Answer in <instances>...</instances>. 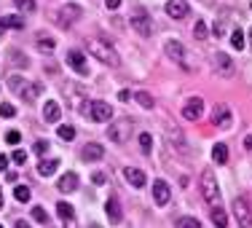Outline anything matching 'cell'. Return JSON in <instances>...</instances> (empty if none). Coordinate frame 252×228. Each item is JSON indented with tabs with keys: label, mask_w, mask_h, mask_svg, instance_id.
I'll return each mask as SVG.
<instances>
[{
	"label": "cell",
	"mask_w": 252,
	"mask_h": 228,
	"mask_svg": "<svg viewBox=\"0 0 252 228\" xmlns=\"http://www.w3.org/2000/svg\"><path fill=\"white\" fill-rule=\"evenodd\" d=\"M212 124L215 127H228V124H231V107L223 105V102L215 105L212 107Z\"/></svg>",
	"instance_id": "cell-14"
},
{
	"label": "cell",
	"mask_w": 252,
	"mask_h": 228,
	"mask_svg": "<svg viewBox=\"0 0 252 228\" xmlns=\"http://www.w3.org/2000/svg\"><path fill=\"white\" fill-rule=\"evenodd\" d=\"M0 228H3V226H0Z\"/></svg>",
	"instance_id": "cell-51"
},
{
	"label": "cell",
	"mask_w": 252,
	"mask_h": 228,
	"mask_svg": "<svg viewBox=\"0 0 252 228\" xmlns=\"http://www.w3.org/2000/svg\"><path fill=\"white\" fill-rule=\"evenodd\" d=\"M5 27H14V30H25V19H22V16H3V19H0V35H3V30Z\"/></svg>",
	"instance_id": "cell-24"
},
{
	"label": "cell",
	"mask_w": 252,
	"mask_h": 228,
	"mask_svg": "<svg viewBox=\"0 0 252 228\" xmlns=\"http://www.w3.org/2000/svg\"><path fill=\"white\" fill-rule=\"evenodd\" d=\"M11 62H14V65H22V67H27V57H25V54H22V57H19V54H11Z\"/></svg>",
	"instance_id": "cell-40"
},
{
	"label": "cell",
	"mask_w": 252,
	"mask_h": 228,
	"mask_svg": "<svg viewBox=\"0 0 252 228\" xmlns=\"http://www.w3.org/2000/svg\"><path fill=\"white\" fill-rule=\"evenodd\" d=\"M244 43H247V38H244V33H242V30H236V33L231 35V46H233L236 51H242V49H244Z\"/></svg>",
	"instance_id": "cell-29"
},
{
	"label": "cell",
	"mask_w": 252,
	"mask_h": 228,
	"mask_svg": "<svg viewBox=\"0 0 252 228\" xmlns=\"http://www.w3.org/2000/svg\"><path fill=\"white\" fill-rule=\"evenodd\" d=\"M231 209H233V218H236L239 228H252V209H250L247 199H233Z\"/></svg>",
	"instance_id": "cell-7"
},
{
	"label": "cell",
	"mask_w": 252,
	"mask_h": 228,
	"mask_svg": "<svg viewBox=\"0 0 252 228\" xmlns=\"http://www.w3.org/2000/svg\"><path fill=\"white\" fill-rule=\"evenodd\" d=\"M124 177H126V183L129 185H134V188H142V185H145V172L142 169H137V166H126L124 169Z\"/></svg>",
	"instance_id": "cell-18"
},
{
	"label": "cell",
	"mask_w": 252,
	"mask_h": 228,
	"mask_svg": "<svg viewBox=\"0 0 252 228\" xmlns=\"http://www.w3.org/2000/svg\"><path fill=\"white\" fill-rule=\"evenodd\" d=\"M0 207H3V191H0Z\"/></svg>",
	"instance_id": "cell-48"
},
{
	"label": "cell",
	"mask_w": 252,
	"mask_h": 228,
	"mask_svg": "<svg viewBox=\"0 0 252 228\" xmlns=\"http://www.w3.org/2000/svg\"><path fill=\"white\" fill-rule=\"evenodd\" d=\"M105 212H107V220H110V223H121L124 220V209H121V201L118 199H107Z\"/></svg>",
	"instance_id": "cell-19"
},
{
	"label": "cell",
	"mask_w": 252,
	"mask_h": 228,
	"mask_svg": "<svg viewBox=\"0 0 252 228\" xmlns=\"http://www.w3.org/2000/svg\"><path fill=\"white\" fill-rule=\"evenodd\" d=\"M209 218H212V223L218 226V228H225L228 226V215H225V209L220 207V204H215V207L209 209Z\"/></svg>",
	"instance_id": "cell-22"
},
{
	"label": "cell",
	"mask_w": 252,
	"mask_h": 228,
	"mask_svg": "<svg viewBox=\"0 0 252 228\" xmlns=\"http://www.w3.org/2000/svg\"><path fill=\"white\" fill-rule=\"evenodd\" d=\"M59 116H62V110H59L57 102H46V105H43V121L46 124H57Z\"/></svg>",
	"instance_id": "cell-21"
},
{
	"label": "cell",
	"mask_w": 252,
	"mask_h": 228,
	"mask_svg": "<svg viewBox=\"0 0 252 228\" xmlns=\"http://www.w3.org/2000/svg\"><path fill=\"white\" fill-rule=\"evenodd\" d=\"M177 228H201V223L196 218H188V215H185V218L177 220Z\"/></svg>",
	"instance_id": "cell-32"
},
{
	"label": "cell",
	"mask_w": 252,
	"mask_h": 228,
	"mask_svg": "<svg viewBox=\"0 0 252 228\" xmlns=\"http://www.w3.org/2000/svg\"><path fill=\"white\" fill-rule=\"evenodd\" d=\"M8 86L14 89L16 94H22L25 102H35L38 94H40V83H30V81H25V78H19V75H8Z\"/></svg>",
	"instance_id": "cell-3"
},
{
	"label": "cell",
	"mask_w": 252,
	"mask_h": 228,
	"mask_svg": "<svg viewBox=\"0 0 252 228\" xmlns=\"http://www.w3.org/2000/svg\"><path fill=\"white\" fill-rule=\"evenodd\" d=\"M131 97H134V92H129V89H121V92H118V99L121 102H129Z\"/></svg>",
	"instance_id": "cell-42"
},
{
	"label": "cell",
	"mask_w": 252,
	"mask_h": 228,
	"mask_svg": "<svg viewBox=\"0 0 252 228\" xmlns=\"http://www.w3.org/2000/svg\"><path fill=\"white\" fill-rule=\"evenodd\" d=\"M54 19H57V25H62V27H70L73 22H78V19H81V5H75V3L64 5L62 11H57V14H54Z\"/></svg>",
	"instance_id": "cell-9"
},
{
	"label": "cell",
	"mask_w": 252,
	"mask_h": 228,
	"mask_svg": "<svg viewBox=\"0 0 252 228\" xmlns=\"http://www.w3.org/2000/svg\"><path fill=\"white\" fill-rule=\"evenodd\" d=\"M14 196H16V201L25 204V201H30V188H27V185H16V188H14Z\"/></svg>",
	"instance_id": "cell-31"
},
{
	"label": "cell",
	"mask_w": 252,
	"mask_h": 228,
	"mask_svg": "<svg viewBox=\"0 0 252 228\" xmlns=\"http://www.w3.org/2000/svg\"><path fill=\"white\" fill-rule=\"evenodd\" d=\"M19 140H22V134H19L16 129L5 131V142H8V145H19Z\"/></svg>",
	"instance_id": "cell-37"
},
{
	"label": "cell",
	"mask_w": 252,
	"mask_h": 228,
	"mask_svg": "<svg viewBox=\"0 0 252 228\" xmlns=\"http://www.w3.org/2000/svg\"><path fill=\"white\" fill-rule=\"evenodd\" d=\"M8 169V156H0V172Z\"/></svg>",
	"instance_id": "cell-45"
},
{
	"label": "cell",
	"mask_w": 252,
	"mask_h": 228,
	"mask_svg": "<svg viewBox=\"0 0 252 228\" xmlns=\"http://www.w3.org/2000/svg\"><path fill=\"white\" fill-rule=\"evenodd\" d=\"M81 159L83 161H99V159H105V148L99 142H89V145H83Z\"/></svg>",
	"instance_id": "cell-17"
},
{
	"label": "cell",
	"mask_w": 252,
	"mask_h": 228,
	"mask_svg": "<svg viewBox=\"0 0 252 228\" xmlns=\"http://www.w3.org/2000/svg\"><path fill=\"white\" fill-rule=\"evenodd\" d=\"M129 22H131V27H134V30H137V33H140V35H145V38H148V35L153 33V22H151V14H148L145 8H134V11H131V14H129Z\"/></svg>",
	"instance_id": "cell-6"
},
{
	"label": "cell",
	"mask_w": 252,
	"mask_h": 228,
	"mask_svg": "<svg viewBox=\"0 0 252 228\" xmlns=\"http://www.w3.org/2000/svg\"><path fill=\"white\" fill-rule=\"evenodd\" d=\"M32 220H38V223H49V212H46L43 207H32Z\"/></svg>",
	"instance_id": "cell-33"
},
{
	"label": "cell",
	"mask_w": 252,
	"mask_h": 228,
	"mask_svg": "<svg viewBox=\"0 0 252 228\" xmlns=\"http://www.w3.org/2000/svg\"><path fill=\"white\" fill-rule=\"evenodd\" d=\"M38 46L40 49H54V38H49V35H38Z\"/></svg>",
	"instance_id": "cell-39"
},
{
	"label": "cell",
	"mask_w": 252,
	"mask_h": 228,
	"mask_svg": "<svg viewBox=\"0 0 252 228\" xmlns=\"http://www.w3.org/2000/svg\"><path fill=\"white\" fill-rule=\"evenodd\" d=\"M131 129H134V124L129 121V118H113L110 124H107V137H110L113 142H126L131 134Z\"/></svg>",
	"instance_id": "cell-5"
},
{
	"label": "cell",
	"mask_w": 252,
	"mask_h": 228,
	"mask_svg": "<svg viewBox=\"0 0 252 228\" xmlns=\"http://www.w3.org/2000/svg\"><path fill=\"white\" fill-rule=\"evenodd\" d=\"M92 180H94V185H105V172H94V175H92Z\"/></svg>",
	"instance_id": "cell-43"
},
{
	"label": "cell",
	"mask_w": 252,
	"mask_h": 228,
	"mask_svg": "<svg viewBox=\"0 0 252 228\" xmlns=\"http://www.w3.org/2000/svg\"><path fill=\"white\" fill-rule=\"evenodd\" d=\"M250 46H252V27H250Z\"/></svg>",
	"instance_id": "cell-50"
},
{
	"label": "cell",
	"mask_w": 252,
	"mask_h": 228,
	"mask_svg": "<svg viewBox=\"0 0 252 228\" xmlns=\"http://www.w3.org/2000/svg\"><path fill=\"white\" fill-rule=\"evenodd\" d=\"M140 148H142L145 153H151V148H153V137L148 134V131H142V134H140Z\"/></svg>",
	"instance_id": "cell-34"
},
{
	"label": "cell",
	"mask_w": 252,
	"mask_h": 228,
	"mask_svg": "<svg viewBox=\"0 0 252 228\" xmlns=\"http://www.w3.org/2000/svg\"><path fill=\"white\" fill-rule=\"evenodd\" d=\"M67 65L75 70V73H81V75L89 73V65H86V57H83V51H67Z\"/></svg>",
	"instance_id": "cell-15"
},
{
	"label": "cell",
	"mask_w": 252,
	"mask_h": 228,
	"mask_svg": "<svg viewBox=\"0 0 252 228\" xmlns=\"http://www.w3.org/2000/svg\"><path fill=\"white\" fill-rule=\"evenodd\" d=\"M212 159H215V164H220V166L228 161V145L225 142H218V145L212 148Z\"/></svg>",
	"instance_id": "cell-25"
},
{
	"label": "cell",
	"mask_w": 252,
	"mask_h": 228,
	"mask_svg": "<svg viewBox=\"0 0 252 228\" xmlns=\"http://www.w3.org/2000/svg\"><path fill=\"white\" fill-rule=\"evenodd\" d=\"M0 116H3V118H14L16 116V107L11 105V102H3V105H0Z\"/></svg>",
	"instance_id": "cell-35"
},
{
	"label": "cell",
	"mask_w": 252,
	"mask_h": 228,
	"mask_svg": "<svg viewBox=\"0 0 252 228\" xmlns=\"http://www.w3.org/2000/svg\"><path fill=\"white\" fill-rule=\"evenodd\" d=\"M57 169H59V159H40V164H38V172H40L43 177L54 175Z\"/></svg>",
	"instance_id": "cell-23"
},
{
	"label": "cell",
	"mask_w": 252,
	"mask_h": 228,
	"mask_svg": "<svg viewBox=\"0 0 252 228\" xmlns=\"http://www.w3.org/2000/svg\"><path fill=\"white\" fill-rule=\"evenodd\" d=\"M14 5H16V8H22V11H35V8H38L35 0H14Z\"/></svg>",
	"instance_id": "cell-36"
},
{
	"label": "cell",
	"mask_w": 252,
	"mask_h": 228,
	"mask_svg": "<svg viewBox=\"0 0 252 228\" xmlns=\"http://www.w3.org/2000/svg\"><path fill=\"white\" fill-rule=\"evenodd\" d=\"M244 148H247V153H252V134L244 137Z\"/></svg>",
	"instance_id": "cell-46"
},
{
	"label": "cell",
	"mask_w": 252,
	"mask_h": 228,
	"mask_svg": "<svg viewBox=\"0 0 252 228\" xmlns=\"http://www.w3.org/2000/svg\"><path fill=\"white\" fill-rule=\"evenodd\" d=\"M57 215H59L62 220H73V218H75V209L70 207L67 201H59V204H57Z\"/></svg>",
	"instance_id": "cell-26"
},
{
	"label": "cell",
	"mask_w": 252,
	"mask_h": 228,
	"mask_svg": "<svg viewBox=\"0 0 252 228\" xmlns=\"http://www.w3.org/2000/svg\"><path fill=\"white\" fill-rule=\"evenodd\" d=\"M57 188L62 191V194H73V191L78 188V175H75V172H67V175L57 183Z\"/></svg>",
	"instance_id": "cell-20"
},
{
	"label": "cell",
	"mask_w": 252,
	"mask_h": 228,
	"mask_svg": "<svg viewBox=\"0 0 252 228\" xmlns=\"http://www.w3.org/2000/svg\"><path fill=\"white\" fill-rule=\"evenodd\" d=\"M89 228H102V226H99V223H94V226H89Z\"/></svg>",
	"instance_id": "cell-49"
},
{
	"label": "cell",
	"mask_w": 252,
	"mask_h": 228,
	"mask_svg": "<svg viewBox=\"0 0 252 228\" xmlns=\"http://www.w3.org/2000/svg\"><path fill=\"white\" fill-rule=\"evenodd\" d=\"M201 194H204V199L212 204V207L220 201V185H218V177H215V172L209 169V166L201 172Z\"/></svg>",
	"instance_id": "cell-4"
},
{
	"label": "cell",
	"mask_w": 252,
	"mask_h": 228,
	"mask_svg": "<svg viewBox=\"0 0 252 228\" xmlns=\"http://www.w3.org/2000/svg\"><path fill=\"white\" fill-rule=\"evenodd\" d=\"M166 57L175 59L180 67H188V62H185V46L180 40H166Z\"/></svg>",
	"instance_id": "cell-12"
},
{
	"label": "cell",
	"mask_w": 252,
	"mask_h": 228,
	"mask_svg": "<svg viewBox=\"0 0 252 228\" xmlns=\"http://www.w3.org/2000/svg\"><path fill=\"white\" fill-rule=\"evenodd\" d=\"M118 5H121V0H105V8H118Z\"/></svg>",
	"instance_id": "cell-44"
},
{
	"label": "cell",
	"mask_w": 252,
	"mask_h": 228,
	"mask_svg": "<svg viewBox=\"0 0 252 228\" xmlns=\"http://www.w3.org/2000/svg\"><path fill=\"white\" fill-rule=\"evenodd\" d=\"M212 67H215V73H218V75L231 78V75H233V59L228 57L225 51H215V57H212Z\"/></svg>",
	"instance_id": "cell-8"
},
{
	"label": "cell",
	"mask_w": 252,
	"mask_h": 228,
	"mask_svg": "<svg viewBox=\"0 0 252 228\" xmlns=\"http://www.w3.org/2000/svg\"><path fill=\"white\" fill-rule=\"evenodd\" d=\"M92 121H97V124H110L113 121V107L107 105V102H102V99H97V102H92Z\"/></svg>",
	"instance_id": "cell-10"
},
{
	"label": "cell",
	"mask_w": 252,
	"mask_h": 228,
	"mask_svg": "<svg viewBox=\"0 0 252 228\" xmlns=\"http://www.w3.org/2000/svg\"><path fill=\"white\" fill-rule=\"evenodd\" d=\"M169 185H166V180H156L153 183V199L158 207H164V204H169Z\"/></svg>",
	"instance_id": "cell-16"
},
{
	"label": "cell",
	"mask_w": 252,
	"mask_h": 228,
	"mask_svg": "<svg viewBox=\"0 0 252 228\" xmlns=\"http://www.w3.org/2000/svg\"><path fill=\"white\" fill-rule=\"evenodd\" d=\"M134 99L140 102L142 107H148V110H151V107L156 105V99H153V97H151V94H148V92H134Z\"/></svg>",
	"instance_id": "cell-28"
},
{
	"label": "cell",
	"mask_w": 252,
	"mask_h": 228,
	"mask_svg": "<svg viewBox=\"0 0 252 228\" xmlns=\"http://www.w3.org/2000/svg\"><path fill=\"white\" fill-rule=\"evenodd\" d=\"M188 11H190L188 0H169V3H166V14H169L172 19H185Z\"/></svg>",
	"instance_id": "cell-13"
},
{
	"label": "cell",
	"mask_w": 252,
	"mask_h": 228,
	"mask_svg": "<svg viewBox=\"0 0 252 228\" xmlns=\"http://www.w3.org/2000/svg\"><path fill=\"white\" fill-rule=\"evenodd\" d=\"M64 92H70L67 102L75 107L78 113H81V116H92V102H89V97L83 94L81 86H75V83H64Z\"/></svg>",
	"instance_id": "cell-2"
},
{
	"label": "cell",
	"mask_w": 252,
	"mask_h": 228,
	"mask_svg": "<svg viewBox=\"0 0 252 228\" xmlns=\"http://www.w3.org/2000/svg\"><path fill=\"white\" fill-rule=\"evenodd\" d=\"M57 134H59V140L73 142V140H75V127H70V124H62V127L57 129Z\"/></svg>",
	"instance_id": "cell-27"
},
{
	"label": "cell",
	"mask_w": 252,
	"mask_h": 228,
	"mask_svg": "<svg viewBox=\"0 0 252 228\" xmlns=\"http://www.w3.org/2000/svg\"><path fill=\"white\" fill-rule=\"evenodd\" d=\"M201 113H204V102L199 97H190L183 105V118H185V121H199Z\"/></svg>",
	"instance_id": "cell-11"
},
{
	"label": "cell",
	"mask_w": 252,
	"mask_h": 228,
	"mask_svg": "<svg viewBox=\"0 0 252 228\" xmlns=\"http://www.w3.org/2000/svg\"><path fill=\"white\" fill-rule=\"evenodd\" d=\"M11 161H14V164H19V166H25L27 153H25V151H14V153H11Z\"/></svg>",
	"instance_id": "cell-38"
},
{
	"label": "cell",
	"mask_w": 252,
	"mask_h": 228,
	"mask_svg": "<svg viewBox=\"0 0 252 228\" xmlns=\"http://www.w3.org/2000/svg\"><path fill=\"white\" fill-rule=\"evenodd\" d=\"M16 228H30V223H25V220H16Z\"/></svg>",
	"instance_id": "cell-47"
},
{
	"label": "cell",
	"mask_w": 252,
	"mask_h": 228,
	"mask_svg": "<svg viewBox=\"0 0 252 228\" xmlns=\"http://www.w3.org/2000/svg\"><path fill=\"white\" fill-rule=\"evenodd\" d=\"M193 35H196L199 40H204V38L209 35V30H207V22H204V19H199V22L193 25Z\"/></svg>",
	"instance_id": "cell-30"
},
{
	"label": "cell",
	"mask_w": 252,
	"mask_h": 228,
	"mask_svg": "<svg viewBox=\"0 0 252 228\" xmlns=\"http://www.w3.org/2000/svg\"><path fill=\"white\" fill-rule=\"evenodd\" d=\"M46 151H49V140H38V142H35V153L43 156Z\"/></svg>",
	"instance_id": "cell-41"
},
{
	"label": "cell",
	"mask_w": 252,
	"mask_h": 228,
	"mask_svg": "<svg viewBox=\"0 0 252 228\" xmlns=\"http://www.w3.org/2000/svg\"><path fill=\"white\" fill-rule=\"evenodd\" d=\"M86 51L92 54L94 59H99L102 65H107V67H118V65H121L118 51L113 49L107 40H102V38H89V40H86Z\"/></svg>",
	"instance_id": "cell-1"
},
{
	"label": "cell",
	"mask_w": 252,
	"mask_h": 228,
	"mask_svg": "<svg viewBox=\"0 0 252 228\" xmlns=\"http://www.w3.org/2000/svg\"><path fill=\"white\" fill-rule=\"evenodd\" d=\"M250 8H252V5H250Z\"/></svg>",
	"instance_id": "cell-52"
}]
</instances>
